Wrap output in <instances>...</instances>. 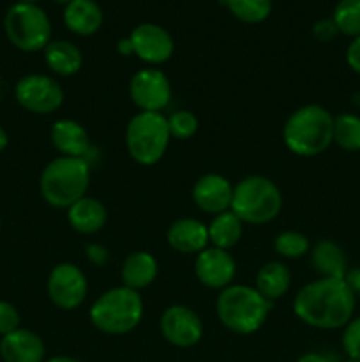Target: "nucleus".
<instances>
[{
	"label": "nucleus",
	"mask_w": 360,
	"mask_h": 362,
	"mask_svg": "<svg viewBox=\"0 0 360 362\" xmlns=\"http://www.w3.org/2000/svg\"><path fill=\"white\" fill-rule=\"evenodd\" d=\"M53 2H56V4H64V6H67V4H69L71 0H53Z\"/></svg>",
	"instance_id": "obj_40"
},
{
	"label": "nucleus",
	"mask_w": 360,
	"mask_h": 362,
	"mask_svg": "<svg viewBox=\"0 0 360 362\" xmlns=\"http://www.w3.org/2000/svg\"><path fill=\"white\" fill-rule=\"evenodd\" d=\"M332 20L337 25L339 34L348 37H359L360 35V0H341L335 6Z\"/></svg>",
	"instance_id": "obj_28"
},
{
	"label": "nucleus",
	"mask_w": 360,
	"mask_h": 362,
	"mask_svg": "<svg viewBox=\"0 0 360 362\" xmlns=\"http://www.w3.org/2000/svg\"><path fill=\"white\" fill-rule=\"evenodd\" d=\"M169 138L168 119L157 112H140L126 131L127 151L140 165H155L164 156Z\"/></svg>",
	"instance_id": "obj_7"
},
{
	"label": "nucleus",
	"mask_w": 360,
	"mask_h": 362,
	"mask_svg": "<svg viewBox=\"0 0 360 362\" xmlns=\"http://www.w3.org/2000/svg\"><path fill=\"white\" fill-rule=\"evenodd\" d=\"M346 62L348 66L355 71L356 74H360V35L352 41V45L348 46V52H346Z\"/></svg>",
	"instance_id": "obj_34"
},
{
	"label": "nucleus",
	"mask_w": 360,
	"mask_h": 362,
	"mask_svg": "<svg viewBox=\"0 0 360 362\" xmlns=\"http://www.w3.org/2000/svg\"><path fill=\"white\" fill-rule=\"evenodd\" d=\"M348 362H360V361H348Z\"/></svg>",
	"instance_id": "obj_42"
},
{
	"label": "nucleus",
	"mask_w": 360,
	"mask_h": 362,
	"mask_svg": "<svg viewBox=\"0 0 360 362\" xmlns=\"http://www.w3.org/2000/svg\"><path fill=\"white\" fill-rule=\"evenodd\" d=\"M313 265L321 278L346 279V257L332 240H321L314 246Z\"/></svg>",
	"instance_id": "obj_24"
},
{
	"label": "nucleus",
	"mask_w": 360,
	"mask_h": 362,
	"mask_svg": "<svg viewBox=\"0 0 360 362\" xmlns=\"http://www.w3.org/2000/svg\"><path fill=\"white\" fill-rule=\"evenodd\" d=\"M193 200L207 214H221L232 209L233 186L228 179L215 173L203 175L193 187Z\"/></svg>",
	"instance_id": "obj_15"
},
{
	"label": "nucleus",
	"mask_w": 360,
	"mask_h": 362,
	"mask_svg": "<svg viewBox=\"0 0 360 362\" xmlns=\"http://www.w3.org/2000/svg\"><path fill=\"white\" fill-rule=\"evenodd\" d=\"M270 306V300L246 285L226 286L215 303L219 320L236 334L256 332L267 320Z\"/></svg>",
	"instance_id": "obj_3"
},
{
	"label": "nucleus",
	"mask_w": 360,
	"mask_h": 362,
	"mask_svg": "<svg viewBox=\"0 0 360 362\" xmlns=\"http://www.w3.org/2000/svg\"><path fill=\"white\" fill-rule=\"evenodd\" d=\"M52 144L67 158H83L90 148V140L85 127L76 120H56L52 127Z\"/></svg>",
	"instance_id": "obj_17"
},
{
	"label": "nucleus",
	"mask_w": 360,
	"mask_h": 362,
	"mask_svg": "<svg viewBox=\"0 0 360 362\" xmlns=\"http://www.w3.org/2000/svg\"><path fill=\"white\" fill-rule=\"evenodd\" d=\"M339 28L334 23L332 18H323V20H318L313 27V35L320 42H330L337 37Z\"/></svg>",
	"instance_id": "obj_33"
},
{
	"label": "nucleus",
	"mask_w": 360,
	"mask_h": 362,
	"mask_svg": "<svg viewBox=\"0 0 360 362\" xmlns=\"http://www.w3.org/2000/svg\"><path fill=\"white\" fill-rule=\"evenodd\" d=\"M282 207L279 187L267 177L251 175L233 187V200L229 211L249 225H265L277 218Z\"/></svg>",
	"instance_id": "obj_5"
},
{
	"label": "nucleus",
	"mask_w": 360,
	"mask_h": 362,
	"mask_svg": "<svg viewBox=\"0 0 360 362\" xmlns=\"http://www.w3.org/2000/svg\"><path fill=\"white\" fill-rule=\"evenodd\" d=\"M67 218H69L71 226L76 232L90 235V233L99 232L106 225L108 212H106L104 205L99 200L83 197L67 209Z\"/></svg>",
	"instance_id": "obj_20"
},
{
	"label": "nucleus",
	"mask_w": 360,
	"mask_h": 362,
	"mask_svg": "<svg viewBox=\"0 0 360 362\" xmlns=\"http://www.w3.org/2000/svg\"><path fill=\"white\" fill-rule=\"evenodd\" d=\"M90 182V168L83 158H56L41 175V193L49 205L69 209L85 197Z\"/></svg>",
	"instance_id": "obj_4"
},
{
	"label": "nucleus",
	"mask_w": 360,
	"mask_h": 362,
	"mask_svg": "<svg viewBox=\"0 0 360 362\" xmlns=\"http://www.w3.org/2000/svg\"><path fill=\"white\" fill-rule=\"evenodd\" d=\"M240 235H242V221L232 211L217 214L208 226V240L219 250L228 251L239 243Z\"/></svg>",
	"instance_id": "obj_25"
},
{
	"label": "nucleus",
	"mask_w": 360,
	"mask_h": 362,
	"mask_svg": "<svg viewBox=\"0 0 360 362\" xmlns=\"http://www.w3.org/2000/svg\"><path fill=\"white\" fill-rule=\"evenodd\" d=\"M157 276V262L152 255L145 251L131 253L124 260L122 265V281L124 286L131 290H141L150 285Z\"/></svg>",
	"instance_id": "obj_21"
},
{
	"label": "nucleus",
	"mask_w": 360,
	"mask_h": 362,
	"mask_svg": "<svg viewBox=\"0 0 360 362\" xmlns=\"http://www.w3.org/2000/svg\"><path fill=\"white\" fill-rule=\"evenodd\" d=\"M289 283H292V274L281 262H268L258 271L256 290L270 303L281 299L288 292Z\"/></svg>",
	"instance_id": "obj_22"
},
{
	"label": "nucleus",
	"mask_w": 360,
	"mask_h": 362,
	"mask_svg": "<svg viewBox=\"0 0 360 362\" xmlns=\"http://www.w3.org/2000/svg\"><path fill=\"white\" fill-rule=\"evenodd\" d=\"M44 60L49 69L62 76H71L78 73L83 64V55L80 48L69 41H49L44 48Z\"/></svg>",
	"instance_id": "obj_23"
},
{
	"label": "nucleus",
	"mask_w": 360,
	"mask_h": 362,
	"mask_svg": "<svg viewBox=\"0 0 360 362\" xmlns=\"http://www.w3.org/2000/svg\"><path fill=\"white\" fill-rule=\"evenodd\" d=\"M116 49H119L120 55H133V45H131L129 37L120 39L119 45H116Z\"/></svg>",
	"instance_id": "obj_37"
},
{
	"label": "nucleus",
	"mask_w": 360,
	"mask_h": 362,
	"mask_svg": "<svg viewBox=\"0 0 360 362\" xmlns=\"http://www.w3.org/2000/svg\"><path fill=\"white\" fill-rule=\"evenodd\" d=\"M295 315L309 327H346L355 311V292L346 279L320 278L304 286L293 303Z\"/></svg>",
	"instance_id": "obj_1"
},
{
	"label": "nucleus",
	"mask_w": 360,
	"mask_h": 362,
	"mask_svg": "<svg viewBox=\"0 0 360 362\" xmlns=\"http://www.w3.org/2000/svg\"><path fill=\"white\" fill-rule=\"evenodd\" d=\"M236 20L244 23H261L272 13V0H219Z\"/></svg>",
	"instance_id": "obj_26"
},
{
	"label": "nucleus",
	"mask_w": 360,
	"mask_h": 362,
	"mask_svg": "<svg viewBox=\"0 0 360 362\" xmlns=\"http://www.w3.org/2000/svg\"><path fill=\"white\" fill-rule=\"evenodd\" d=\"M129 94L141 112L161 113L172 99V85L162 71L141 69L131 80Z\"/></svg>",
	"instance_id": "obj_10"
},
{
	"label": "nucleus",
	"mask_w": 360,
	"mask_h": 362,
	"mask_svg": "<svg viewBox=\"0 0 360 362\" xmlns=\"http://www.w3.org/2000/svg\"><path fill=\"white\" fill-rule=\"evenodd\" d=\"M0 356L4 362H42L44 343L35 332L27 329H16L2 336Z\"/></svg>",
	"instance_id": "obj_16"
},
{
	"label": "nucleus",
	"mask_w": 360,
	"mask_h": 362,
	"mask_svg": "<svg viewBox=\"0 0 360 362\" xmlns=\"http://www.w3.org/2000/svg\"><path fill=\"white\" fill-rule=\"evenodd\" d=\"M20 2H25V4H35V2H39V0H20Z\"/></svg>",
	"instance_id": "obj_41"
},
{
	"label": "nucleus",
	"mask_w": 360,
	"mask_h": 362,
	"mask_svg": "<svg viewBox=\"0 0 360 362\" xmlns=\"http://www.w3.org/2000/svg\"><path fill=\"white\" fill-rule=\"evenodd\" d=\"M48 296L60 310H76L87 297V278L74 264H60L48 278Z\"/></svg>",
	"instance_id": "obj_11"
},
{
	"label": "nucleus",
	"mask_w": 360,
	"mask_h": 362,
	"mask_svg": "<svg viewBox=\"0 0 360 362\" xmlns=\"http://www.w3.org/2000/svg\"><path fill=\"white\" fill-rule=\"evenodd\" d=\"M64 23L78 35H92L101 28L102 11L95 0H71L64 9Z\"/></svg>",
	"instance_id": "obj_19"
},
{
	"label": "nucleus",
	"mask_w": 360,
	"mask_h": 362,
	"mask_svg": "<svg viewBox=\"0 0 360 362\" xmlns=\"http://www.w3.org/2000/svg\"><path fill=\"white\" fill-rule=\"evenodd\" d=\"M7 147V133L4 131V127L0 126V152Z\"/></svg>",
	"instance_id": "obj_38"
},
{
	"label": "nucleus",
	"mask_w": 360,
	"mask_h": 362,
	"mask_svg": "<svg viewBox=\"0 0 360 362\" xmlns=\"http://www.w3.org/2000/svg\"><path fill=\"white\" fill-rule=\"evenodd\" d=\"M282 138L293 154L313 158L334 141V117L318 105L302 106L286 120Z\"/></svg>",
	"instance_id": "obj_2"
},
{
	"label": "nucleus",
	"mask_w": 360,
	"mask_h": 362,
	"mask_svg": "<svg viewBox=\"0 0 360 362\" xmlns=\"http://www.w3.org/2000/svg\"><path fill=\"white\" fill-rule=\"evenodd\" d=\"M143 317V300L136 290L116 286L102 293L90 310V320L106 334H126Z\"/></svg>",
	"instance_id": "obj_6"
},
{
	"label": "nucleus",
	"mask_w": 360,
	"mask_h": 362,
	"mask_svg": "<svg viewBox=\"0 0 360 362\" xmlns=\"http://www.w3.org/2000/svg\"><path fill=\"white\" fill-rule=\"evenodd\" d=\"M299 362H334V359L328 356H325V354H306V356H302L299 359Z\"/></svg>",
	"instance_id": "obj_35"
},
{
	"label": "nucleus",
	"mask_w": 360,
	"mask_h": 362,
	"mask_svg": "<svg viewBox=\"0 0 360 362\" xmlns=\"http://www.w3.org/2000/svg\"><path fill=\"white\" fill-rule=\"evenodd\" d=\"M48 362H78V361L76 359H71V357L60 356V357H53V359H49Z\"/></svg>",
	"instance_id": "obj_39"
},
{
	"label": "nucleus",
	"mask_w": 360,
	"mask_h": 362,
	"mask_svg": "<svg viewBox=\"0 0 360 362\" xmlns=\"http://www.w3.org/2000/svg\"><path fill=\"white\" fill-rule=\"evenodd\" d=\"M342 349L349 361H360V317L352 318L346 324L342 334Z\"/></svg>",
	"instance_id": "obj_31"
},
{
	"label": "nucleus",
	"mask_w": 360,
	"mask_h": 362,
	"mask_svg": "<svg viewBox=\"0 0 360 362\" xmlns=\"http://www.w3.org/2000/svg\"><path fill=\"white\" fill-rule=\"evenodd\" d=\"M334 141L348 152L360 151V117L342 113L334 119Z\"/></svg>",
	"instance_id": "obj_27"
},
{
	"label": "nucleus",
	"mask_w": 360,
	"mask_h": 362,
	"mask_svg": "<svg viewBox=\"0 0 360 362\" xmlns=\"http://www.w3.org/2000/svg\"><path fill=\"white\" fill-rule=\"evenodd\" d=\"M196 278L208 288H222L232 285L235 278L236 265L232 255L219 247H205L198 253L194 265Z\"/></svg>",
	"instance_id": "obj_14"
},
{
	"label": "nucleus",
	"mask_w": 360,
	"mask_h": 362,
	"mask_svg": "<svg viewBox=\"0 0 360 362\" xmlns=\"http://www.w3.org/2000/svg\"><path fill=\"white\" fill-rule=\"evenodd\" d=\"M168 129L169 136L179 138V140H187L193 136L198 129V119L187 110H180V112L172 113L168 117Z\"/></svg>",
	"instance_id": "obj_30"
},
{
	"label": "nucleus",
	"mask_w": 360,
	"mask_h": 362,
	"mask_svg": "<svg viewBox=\"0 0 360 362\" xmlns=\"http://www.w3.org/2000/svg\"><path fill=\"white\" fill-rule=\"evenodd\" d=\"M161 332L172 345L180 349L194 346L203 336V324L193 310L186 306H172L162 313Z\"/></svg>",
	"instance_id": "obj_12"
},
{
	"label": "nucleus",
	"mask_w": 360,
	"mask_h": 362,
	"mask_svg": "<svg viewBox=\"0 0 360 362\" xmlns=\"http://www.w3.org/2000/svg\"><path fill=\"white\" fill-rule=\"evenodd\" d=\"M346 281H348V285L352 286L353 292L360 293V269H359V271H353L352 274L346 276Z\"/></svg>",
	"instance_id": "obj_36"
},
{
	"label": "nucleus",
	"mask_w": 360,
	"mask_h": 362,
	"mask_svg": "<svg viewBox=\"0 0 360 362\" xmlns=\"http://www.w3.org/2000/svg\"><path fill=\"white\" fill-rule=\"evenodd\" d=\"M16 329H20V313L13 304L0 300V334L6 336Z\"/></svg>",
	"instance_id": "obj_32"
},
{
	"label": "nucleus",
	"mask_w": 360,
	"mask_h": 362,
	"mask_svg": "<svg viewBox=\"0 0 360 362\" xmlns=\"http://www.w3.org/2000/svg\"><path fill=\"white\" fill-rule=\"evenodd\" d=\"M168 244L179 253H201L208 244V228L198 219H179L169 226Z\"/></svg>",
	"instance_id": "obj_18"
},
{
	"label": "nucleus",
	"mask_w": 360,
	"mask_h": 362,
	"mask_svg": "<svg viewBox=\"0 0 360 362\" xmlns=\"http://www.w3.org/2000/svg\"><path fill=\"white\" fill-rule=\"evenodd\" d=\"M275 251L286 258H300L309 251V240L304 233L282 232L275 237Z\"/></svg>",
	"instance_id": "obj_29"
},
{
	"label": "nucleus",
	"mask_w": 360,
	"mask_h": 362,
	"mask_svg": "<svg viewBox=\"0 0 360 362\" xmlns=\"http://www.w3.org/2000/svg\"><path fill=\"white\" fill-rule=\"evenodd\" d=\"M4 30L11 45L21 52H39L52 41V23L44 11L35 4L16 2L4 18Z\"/></svg>",
	"instance_id": "obj_8"
},
{
	"label": "nucleus",
	"mask_w": 360,
	"mask_h": 362,
	"mask_svg": "<svg viewBox=\"0 0 360 362\" xmlns=\"http://www.w3.org/2000/svg\"><path fill=\"white\" fill-rule=\"evenodd\" d=\"M129 41L133 45V55L143 62L162 64L173 55V37L166 28L154 23H141L131 32Z\"/></svg>",
	"instance_id": "obj_13"
},
{
	"label": "nucleus",
	"mask_w": 360,
	"mask_h": 362,
	"mask_svg": "<svg viewBox=\"0 0 360 362\" xmlns=\"http://www.w3.org/2000/svg\"><path fill=\"white\" fill-rule=\"evenodd\" d=\"M18 103L25 110L39 115H48L62 106L64 90L53 78L44 74H27L14 88Z\"/></svg>",
	"instance_id": "obj_9"
}]
</instances>
